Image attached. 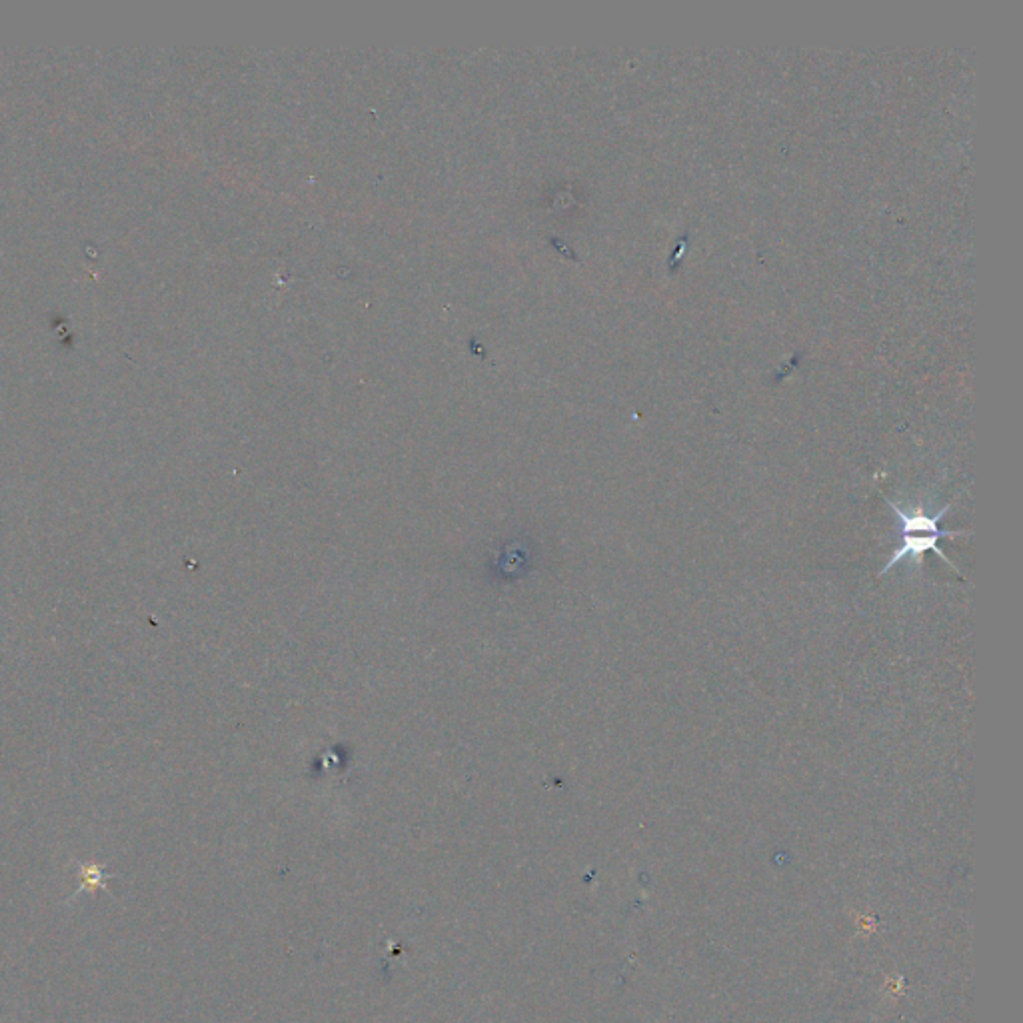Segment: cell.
Listing matches in <instances>:
<instances>
[{
  "label": "cell",
  "mask_w": 1023,
  "mask_h": 1023,
  "mask_svg": "<svg viewBox=\"0 0 1023 1023\" xmlns=\"http://www.w3.org/2000/svg\"><path fill=\"white\" fill-rule=\"evenodd\" d=\"M888 506L890 510L900 518L902 522V534H934V536H940V538H956V536H970V532H956V530H940V522L942 518L950 512L952 506H946L942 510H938L934 516H930L926 512V506L920 502L916 504L914 508L910 510H904L902 506H898L896 502L888 500Z\"/></svg>",
  "instance_id": "6da1fadb"
},
{
  "label": "cell",
  "mask_w": 1023,
  "mask_h": 1023,
  "mask_svg": "<svg viewBox=\"0 0 1023 1023\" xmlns=\"http://www.w3.org/2000/svg\"><path fill=\"white\" fill-rule=\"evenodd\" d=\"M902 536H904V542H902V546H900V548L892 554V558H890V562L886 564V568L880 572L882 576H884V574H888V572H890L896 564H900V562H902V560H906V558H910V562H912L918 570H922V566H924V554H926V552H936V554H938L944 562H948V564H950V568H954V570H956V566L950 562V558H948V556H946V554L938 548V540H940V536H934V534H902Z\"/></svg>",
  "instance_id": "7a4b0ae2"
},
{
  "label": "cell",
  "mask_w": 1023,
  "mask_h": 1023,
  "mask_svg": "<svg viewBox=\"0 0 1023 1023\" xmlns=\"http://www.w3.org/2000/svg\"><path fill=\"white\" fill-rule=\"evenodd\" d=\"M110 876L104 872V866H80V888L74 892L72 898H76L80 892H94V890H106V882Z\"/></svg>",
  "instance_id": "3957f363"
}]
</instances>
